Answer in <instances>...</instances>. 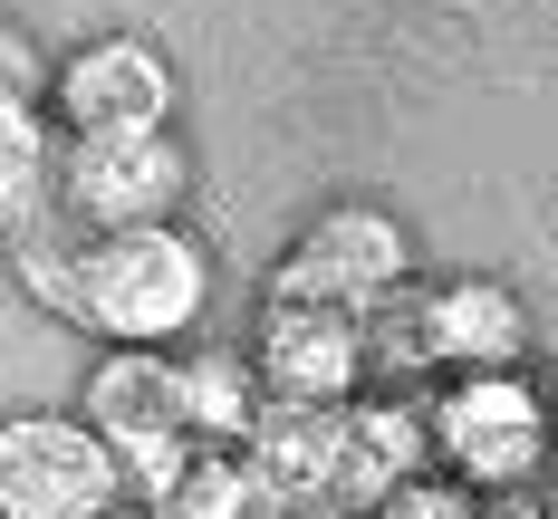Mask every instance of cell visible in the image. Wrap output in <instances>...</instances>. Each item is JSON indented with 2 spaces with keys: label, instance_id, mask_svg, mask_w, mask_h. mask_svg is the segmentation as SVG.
Here are the masks:
<instances>
[{
  "label": "cell",
  "instance_id": "7",
  "mask_svg": "<svg viewBox=\"0 0 558 519\" xmlns=\"http://www.w3.org/2000/svg\"><path fill=\"white\" fill-rule=\"evenodd\" d=\"M251 385L270 413H337L366 385V318H337L308 298H260V346H251Z\"/></svg>",
  "mask_w": 558,
  "mask_h": 519
},
{
  "label": "cell",
  "instance_id": "14",
  "mask_svg": "<svg viewBox=\"0 0 558 519\" xmlns=\"http://www.w3.org/2000/svg\"><path fill=\"white\" fill-rule=\"evenodd\" d=\"M366 519H482V501H472L462 481H444V471H414V481H395Z\"/></svg>",
  "mask_w": 558,
  "mask_h": 519
},
{
  "label": "cell",
  "instance_id": "8",
  "mask_svg": "<svg viewBox=\"0 0 558 519\" xmlns=\"http://www.w3.org/2000/svg\"><path fill=\"white\" fill-rule=\"evenodd\" d=\"M39 107L58 135H155V125H173V58L135 29H107L49 67Z\"/></svg>",
  "mask_w": 558,
  "mask_h": 519
},
{
  "label": "cell",
  "instance_id": "12",
  "mask_svg": "<svg viewBox=\"0 0 558 519\" xmlns=\"http://www.w3.org/2000/svg\"><path fill=\"white\" fill-rule=\"evenodd\" d=\"M49 183H58V125H49V107L0 87V240L49 212Z\"/></svg>",
  "mask_w": 558,
  "mask_h": 519
},
{
  "label": "cell",
  "instance_id": "6",
  "mask_svg": "<svg viewBox=\"0 0 558 519\" xmlns=\"http://www.w3.org/2000/svg\"><path fill=\"white\" fill-rule=\"evenodd\" d=\"M107 443L77 413H0V519H116Z\"/></svg>",
  "mask_w": 558,
  "mask_h": 519
},
{
  "label": "cell",
  "instance_id": "4",
  "mask_svg": "<svg viewBox=\"0 0 558 519\" xmlns=\"http://www.w3.org/2000/svg\"><path fill=\"white\" fill-rule=\"evenodd\" d=\"M404 280H414L404 222L376 212V202H328L318 222L289 240V260L270 270L260 298H308V308H337V318H376Z\"/></svg>",
  "mask_w": 558,
  "mask_h": 519
},
{
  "label": "cell",
  "instance_id": "11",
  "mask_svg": "<svg viewBox=\"0 0 558 519\" xmlns=\"http://www.w3.org/2000/svg\"><path fill=\"white\" fill-rule=\"evenodd\" d=\"M173 413H183V443H203V453H241L251 423H260L251 356H241V346H183V356H173Z\"/></svg>",
  "mask_w": 558,
  "mask_h": 519
},
{
  "label": "cell",
  "instance_id": "15",
  "mask_svg": "<svg viewBox=\"0 0 558 519\" xmlns=\"http://www.w3.org/2000/svg\"><path fill=\"white\" fill-rule=\"evenodd\" d=\"M0 87H10V97H49V67H39V49H29L10 20H0Z\"/></svg>",
  "mask_w": 558,
  "mask_h": 519
},
{
  "label": "cell",
  "instance_id": "2",
  "mask_svg": "<svg viewBox=\"0 0 558 519\" xmlns=\"http://www.w3.org/2000/svg\"><path fill=\"white\" fill-rule=\"evenodd\" d=\"M424 443L444 461V481H462L472 501H510L549 461V404H539V385L520 366L452 375L444 395H434V413H424Z\"/></svg>",
  "mask_w": 558,
  "mask_h": 519
},
{
  "label": "cell",
  "instance_id": "5",
  "mask_svg": "<svg viewBox=\"0 0 558 519\" xmlns=\"http://www.w3.org/2000/svg\"><path fill=\"white\" fill-rule=\"evenodd\" d=\"M87 433L107 443L116 481L125 491H145V501H165V481L183 471V413H173V356H155V346H107L97 366H87Z\"/></svg>",
  "mask_w": 558,
  "mask_h": 519
},
{
  "label": "cell",
  "instance_id": "3",
  "mask_svg": "<svg viewBox=\"0 0 558 519\" xmlns=\"http://www.w3.org/2000/svg\"><path fill=\"white\" fill-rule=\"evenodd\" d=\"M193 193V155L183 135L155 125V135H58V183H49V212L77 240H107V231H145L173 222Z\"/></svg>",
  "mask_w": 558,
  "mask_h": 519
},
{
  "label": "cell",
  "instance_id": "9",
  "mask_svg": "<svg viewBox=\"0 0 558 519\" xmlns=\"http://www.w3.org/2000/svg\"><path fill=\"white\" fill-rule=\"evenodd\" d=\"M414 356L452 375H501L530 356V308L510 280H434L414 298Z\"/></svg>",
  "mask_w": 558,
  "mask_h": 519
},
{
  "label": "cell",
  "instance_id": "16",
  "mask_svg": "<svg viewBox=\"0 0 558 519\" xmlns=\"http://www.w3.org/2000/svg\"><path fill=\"white\" fill-rule=\"evenodd\" d=\"M482 519H549V501H539V491H510V501H492Z\"/></svg>",
  "mask_w": 558,
  "mask_h": 519
},
{
  "label": "cell",
  "instance_id": "10",
  "mask_svg": "<svg viewBox=\"0 0 558 519\" xmlns=\"http://www.w3.org/2000/svg\"><path fill=\"white\" fill-rule=\"evenodd\" d=\"M434 471V443H424V413L414 404H337L328 413V510L366 519L395 481Z\"/></svg>",
  "mask_w": 558,
  "mask_h": 519
},
{
  "label": "cell",
  "instance_id": "1",
  "mask_svg": "<svg viewBox=\"0 0 558 519\" xmlns=\"http://www.w3.org/2000/svg\"><path fill=\"white\" fill-rule=\"evenodd\" d=\"M203 308H213V250L183 222L107 231L68 270V318L97 346H155V356H173L203 328Z\"/></svg>",
  "mask_w": 558,
  "mask_h": 519
},
{
  "label": "cell",
  "instance_id": "13",
  "mask_svg": "<svg viewBox=\"0 0 558 519\" xmlns=\"http://www.w3.org/2000/svg\"><path fill=\"white\" fill-rule=\"evenodd\" d=\"M155 519H251V461L241 453H183V471L165 481Z\"/></svg>",
  "mask_w": 558,
  "mask_h": 519
}]
</instances>
